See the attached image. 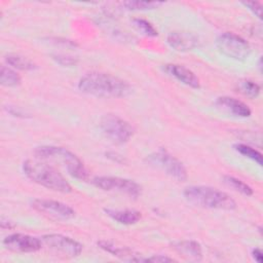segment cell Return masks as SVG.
I'll return each instance as SVG.
<instances>
[{
    "instance_id": "cell-16",
    "label": "cell",
    "mask_w": 263,
    "mask_h": 263,
    "mask_svg": "<svg viewBox=\"0 0 263 263\" xmlns=\"http://www.w3.org/2000/svg\"><path fill=\"white\" fill-rule=\"evenodd\" d=\"M172 248L186 260L200 261L202 259L201 246L195 240L175 241L172 243Z\"/></svg>"
},
{
    "instance_id": "cell-10",
    "label": "cell",
    "mask_w": 263,
    "mask_h": 263,
    "mask_svg": "<svg viewBox=\"0 0 263 263\" xmlns=\"http://www.w3.org/2000/svg\"><path fill=\"white\" fill-rule=\"evenodd\" d=\"M32 208L39 214L53 220H70L74 218L75 211L66 203L52 199H34Z\"/></svg>"
},
{
    "instance_id": "cell-14",
    "label": "cell",
    "mask_w": 263,
    "mask_h": 263,
    "mask_svg": "<svg viewBox=\"0 0 263 263\" xmlns=\"http://www.w3.org/2000/svg\"><path fill=\"white\" fill-rule=\"evenodd\" d=\"M166 42L178 51H189L198 45L197 37L189 32H172L168 34Z\"/></svg>"
},
{
    "instance_id": "cell-5",
    "label": "cell",
    "mask_w": 263,
    "mask_h": 263,
    "mask_svg": "<svg viewBox=\"0 0 263 263\" xmlns=\"http://www.w3.org/2000/svg\"><path fill=\"white\" fill-rule=\"evenodd\" d=\"M146 161L151 166L164 172L167 176L179 182L187 180L188 175L184 164L165 149H159L149 154L146 157Z\"/></svg>"
},
{
    "instance_id": "cell-24",
    "label": "cell",
    "mask_w": 263,
    "mask_h": 263,
    "mask_svg": "<svg viewBox=\"0 0 263 263\" xmlns=\"http://www.w3.org/2000/svg\"><path fill=\"white\" fill-rule=\"evenodd\" d=\"M134 28L140 32L141 34L148 36V37H155L157 36V30L153 27V25L151 23H149L146 20L143 18H134L132 21Z\"/></svg>"
},
{
    "instance_id": "cell-20",
    "label": "cell",
    "mask_w": 263,
    "mask_h": 263,
    "mask_svg": "<svg viewBox=\"0 0 263 263\" xmlns=\"http://www.w3.org/2000/svg\"><path fill=\"white\" fill-rule=\"evenodd\" d=\"M223 181L224 183L232 188L233 190L243 194V195H247V196H251L253 195V189L251 188V186H249L247 183L242 182L241 180L235 178V177H232V176H224L223 177Z\"/></svg>"
},
{
    "instance_id": "cell-22",
    "label": "cell",
    "mask_w": 263,
    "mask_h": 263,
    "mask_svg": "<svg viewBox=\"0 0 263 263\" xmlns=\"http://www.w3.org/2000/svg\"><path fill=\"white\" fill-rule=\"evenodd\" d=\"M233 147H234V149H235L239 154H241V155H243L245 157L250 158L251 160L255 161L258 165H260V166L262 165V163H263L262 154H261L258 150H256V149H254L253 147L248 146V145H246V144H235Z\"/></svg>"
},
{
    "instance_id": "cell-11",
    "label": "cell",
    "mask_w": 263,
    "mask_h": 263,
    "mask_svg": "<svg viewBox=\"0 0 263 263\" xmlns=\"http://www.w3.org/2000/svg\"><path fill=\"white\" fill-rule=\"evenodd\" d=\"M3 245L11 252L33 253L39 251L43 243L38 237L23 233H13L3 239Z\"/></svg>"
},
{
    "instance_id": "cell-17",
    "label": "cell",
    "mask_w": 263,
    "mask_h": 263,
    "mask_svg": "<svg viewBox=\"0 0 263 263\" xmlns=\"http://www.w3.org/2000/svg\"><path fill=\"white\" fill-rule=\"evenodd\" d=\"M106 215L109 216L112 220L116 221L117 223L123 224V225H133L138 223L141 218V212L137 210L132 209H125V210H112V209H105L104 210Z\"/></svg>"
},
{
    "instance_id": "cell-28",
    "label": "cell",
    "mask_w": 263,
    "mask_h": 263,
    "mask_svg": "<svg viewBox=\"0 0 263 263\" xmlns=\"http://www.w3.org/2000/svg\"><path fill=\"white\" fill-rule=\"evenodd\" d=\"M252 256H253L254 260H255V261H257L258 263H261V262H262L263 254H262L261 249H259V248H255V249L252 251Z\"/></svg>"
},
{
    "instance_id": "cell-9",
    "label": "cell",
    "mask_w": 263,
    "mask_h": 263,
    "mask_svg": "<svg viewBox=\"0 0 263 263\" xmlns=\"http://www.w3.org/2000/svg\"><path fill=\"white\" fill-rule=\"evenodd\" d=\"M92 183L96 187L109 192H117L120 194L127 195L132 198H137L141 195L142 187L133 180L111 177V176H100L92 179Z\"/></svg>"
},
{
    "instance_id": "cell-21",
    "label": "cell",
    "mask_w": 263,
    "mask_h": 263,
    "mask_svg": "<svg viewBox=\"0 0 263 263\" xmlns=\"http://www.w3.org/2000/svg\"><path fill=\"white\" fill-rule=\"evenodd\" d=\"M237 89L240 93L250 99H255L260 93V86L256 82L249 79L239 80L237 82Z\"/></svg>"
},
{
    "instance_id": "cell-2",
    "label": "cell",
    "mask_w": 263,
    "mask_h": 263,
    "mask_svg": "<svg viewBox=\"0 0 263 263\" xmlns=\"http://www.w3.org/2000/svg\"><path fill=\"white\" fill-rule=\"evenodd\" d=\"M25 175L33 182L52 191L69 193L72 187L63 175L48 163L28 159L23 163Z\"/></svg>"
},
{
    "instance_id": "cell-3",
    "label": "cell",
    "mask_w": 263,
    "mask_h": 263,
    "mask_svg": "<svg viewBox=\"0 0 263 263\" xmlns=\"http://www.w3.org/2000/svg\"><path fill=\"white\" fill-rule=\"evenodd\" d=\"M185 199L199 208L232 211L236 202L227 193L209 186H189L183 191Z\"/></svg>"
},
{
    "instance_id": "cell-23",
    "label": "cell",
    "mask_w": 263,
    "mask_h": 263,
    "mask_svg": "<svg viewBox=\"0 0 263 263\" xmlns=\"http://www.w3.org/2000/svg\"><path fill=\"white\" fill-rule=\"evenodd\" d=\"M128 10H149L155 9L163 4V2L159 1H139V0H132V1H124L121 3Z\"/></svg>"
},
{
    "instance_id": "cell-7",
    "label": "cell",
    "mask_w": 263,
    "mask_h": 263,
    "mask_svg": "<svg viewBox=\"0 0 263 263\" xmlns=\"http://www.w3.org/2000/svg\"><path fill=\"white\" fill-rule=\"evenodd\" d=\"M216 46L222 54L236 61H243L251 53L250 44L242 37L229 32L218 36Z\"/></svg>"
},
{
    "instance_id": "cell-19",
    "label": "cell",
    "mask_w": 263,
    "mask_h": 263,
    "mask_svg": "<svg viewBox=\"0 0 263 263\" xmlns=\"http://www.w3.org/2000/svg\"><path fill=\"white\" fill-rule=\"evenodd\" d=\"M22 82L21 76L12 69L2 66L1 71H0V83L3 86L7 87H12V86H17Z\"/></svg>"
},
{
    "instance_id": "cell-12",
    "label": "cell",
    "mask_w": 263,
    "mask_h": 263,
    "mask_svg": "<svg viewBox=\"0 0 263 263\" xmlns=\"http://www.w3.org/2000/svg\"><path fill=\"white\" fill-rule=\"evenodd\" d=\"M98 246L102 250L112 254L120 260L127 262H146V258L127 247H118L108 240H100L98 241Z\"/></svg>"
},
{
    "instance_id": "cell-6",
    "label": "cell",
    "mask_w": 263,
    "mask_h": 263,
    "mask_svg": "<svg viewBox=\"0 0 263 263\" xmlns=\"http://www.w3.org/2000/svg\"><path fill=\"white\" fill-rule=\"evenodd\" d=\"M103 135L114 144H124L134 136L135 129L129 122L115 114H106L100 120Z\"/></svg>"
},
{
    "instance_id": "cell-4",
    "label": "cell",
    "mask_w": 263,
    "mask_h": 263,
    "mask_svg": "<svg viewBox=\"0 0 263 263\" xmlns=\"http://www.w3.org/2000/svg\"><path fill=\"white\" fill-rule=\"evenodd\" d=\"M38 158L63 166L67 173L78 180H87L88 172L81 159L70 150L59 146H41L35 150Z\"/></svg>"
},
{
    "instance_id": "cell-26",
    "label": "cell",
    "mask_w": 263,
    "mask_h": 263,
    "mask_svg": "<svg viewBox=\"0 0 263 263\" xmlns=\"http://www.w3.org/2000/svg\"><path fill=\"white\" fill-rule=\"evenodd\" d=\"M242 4L248 7L256 16L261 18L262 13V5L259 2H242Z\"/></svg>"
},
{
    "instance_id": "cell-27",
    "label": "cell",
    "mask_w": 263,
    "mask_h": 263,
    "mask_svg": "<svg viewBox=\"0 0 263 263\" xmlns=\"http://www.w3.org/2000/svg\"><path fill=\"white\" fill-rule=\"evenodd\" d=\"M176 260L163 255H153L149 258H146V262H175Z\"/></svg>"
},
{
    "instance_id": "cell-15",
    "label": "cell",
    "mask_w": 263,
    "mask_h": 263,
    "mask_svg": "<svg viewBox=\"0 0 263 263\" xmlns=\"http://www.w3.org/2000/svg\"><path fill=\"white\" fill-rule=\"evenodd\" d=\"M216 106L223 111L235 116V117H249L251 116V109L243 102L231 98V97H220L216 101Z\"/></svg>"
},
{
    "instance_id": "cell-18",
    "label": "cell",
    "mask_w": 263,
    "mask_h": 263,
    "mask_svg": "<svg viewBox=\"0 0 263 263\" xmlns=\"http://www.w3.org/2000/svg\"><path fill=\"white\" fill-rule=\"evenodd\" d=\"M5 61L8 65L12 66L15 69L23 70V71H31L36 69V65L29 59L15 54V53H9L5 57Z\"/></svg>"
},
{
    "instance_id": "cell-1",
    "label": "cell",
    "mask_w": 263,
    "mask_h": 263,
    "mask_svg": "<svg viewBox=\"0 0 263 263\" xmlns=\"http://www.w3.org/2000/svg\"><path fill=\"white\" fill-rule=\"evenodd\" d=\"M77 86L81 92L97 98H123L132 91L127 81L103 72L85 74Z\"/></svg>"
},
{
    "instance_id": "cell-25",
    "label": "cell",
    "mask_w": 263,
    "mask_h": 263,
    "mask_svg": "<svg viewBox=\"0 0 263 263\" xmlns=\"http://www.w3.org/2000/svg\"><path fill=\"white\" fill-rule=\"evenodd\" d=\"M53 60L59 63L62 66H75L77 64V59L73 58V57H68V55H64V54H57L53 55Z\"/></svg>"
},
{
    "instance_id": "cell-13",
    "label": "cell",
    "mask_w": 263,
    "mask_h": 263,
    "mask_svg": "<svg viewBox=\"0 0 263 263\" xmlns=\"http://www.w3.org/2000/svg\"><path fill=\"white\" fill-rule=\"evenodd\" d=\"M163 70L172 77L176 78L181 83L192 87V88H199L200 83L198 77L188 68L178 64H167L164 66Z\"/></svg>"
},
{
    "instance_id": "cell-29",
    "label": "cell",
    "mask_w": 263,
    "mask_h": 263,
    "mask_svg": "<svg viewBox=\"0 0 263 263\" xmlns=\"http://www.w3.org/2000/svg\"><path fill=\"white\" fill-rule=\"evenodd\" d=\"M0 225H1V227H2V228H8V229H10V228H13V227H14V225L12 224V222H10V221H8V220H5L4 218H2V219H1Z\"/></svg>"
},
{
    "instance_id": "cell-8",
    "label": "cell",
    "mask_w": 263,
    "mask_h": 263,
    "mask_svg": "<svg viewBox=\"0 0 263 263\" xmlns=\"http://www.w3.org/2000/svg\"><path fill=\"white\" fill-rule=\"evenodd\" d=\"M41 240L48 250L62 258H75L82 252V245L80 242L63 234H45Z\"/></svg>"
}]
</instances>
